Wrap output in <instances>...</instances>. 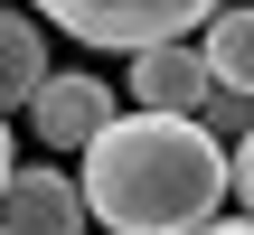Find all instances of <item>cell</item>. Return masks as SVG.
Listing matches in <instances>:
<instances>
[{
  "label": "cell",
  "instance_id": "11",
  "mask_svg": "<svg viewBox=\"0 0 254 235\" xmlns=\"http://www.w3.org/2000/svg\"><path fill=\"white\" fill-rule=\"evenodd\" d=\"M9 170H19V160H9V122H0V188H9Z\"/></svg>",
  "mask_w": 254,
  "mask_h": 235
},
{
  "label": "cell",
  "instance_id": "7",
  "mask_svg": "<svg viewBox=\"0 0 254 235\" xmlns=\"http://www.w3.org/2000/svg\"><path fill=\"white\" fill-rule=\"evenodd\" d=\"M38 85H47V28L28 9H0V113L28 104Z\"/></svg>",
  "mask_w": 254,
  "mask_h": 235
},
{
  "label": "cell",
  "instance_id": "2",
  "mask_svg": "<svg viewBox=\"0 0 254 235\" xmlns=\"http://www.w3.org/2000/svg\"><path fill=\"white\" fill-rule=\"evenodd\" d=\"M47 28H66L75 47H160V38H189V28H207L226 0H28Z\"/></svg>",
  "mask_w": 254,
  "mask_h": 235
},
{
  "label": "cell",
  "instance_id": "5",
  "mask_svg": "<svg viewBox=\"0 0 254 235\" xmlns=\"http://www.w3.org/2000/svg\"><path fill=\"white\" fill-rule=\"evenodd\" d=\"M217 85H207V57L189 38H160V47H132V104L141 113H198Z\"/></svg>",
  "mask_w": 254,
  "mask_h": 235
},
{
  "label": "cell",
  "instance_id": "12",
  "mask_svg": "<svg viewBox=\"0 0 254 235\" xmlns=\"http://www.w3.org/2000/svg\"><path fill=\"white\" fill-rule=\"evenodd\" d=\"M0 235H9V226H0Z\"/></svg>",
  "mask_w": 254,
  "mask_h": 235
},
{
  "label": "cell",
  "instance_id": "6",
  "mask_svg": "<svg viewBox=\"0 0 254 235\" xmlns=\"http://www.w3.org/2000/svg\"><path fill=\"white\" fill-rule=\"evenodd\" d=\"M198 57H207V85H226V94H245L254 104V9H217L207 28H198Z\"/></svg>",
  "mask_w": 254,
  "mask_h": 235
},
{
  "label": "cell",
  "instance_id": "3",
  "mask_svg": "<svg viewBox=\"0 0 254 235\" xmlns=\"http://www.w3.org/2000/svg\"><path fill=\"white\" fill-rule=\"evenodd\" d=\"M104 122H113V85L94 66H47V85L28 94V132L47 151H85Z\"/></svg>",
  "mask_w": 254,
  "mask_h": 235
},
{
  "label": "cell",
  "instance_id": "10",
  "mask_svg": "<svg viewBox=\"0 0 254 235\" xmlns=\"http://www.w3.org/2000/svg\"><path fill=\"white\" fill-rule=\"evenodd\" d=\"M198 235H254V217H207Z\"/></svg>",
  "mask_w": 254,
  "mask_h": 235
},
{
  "label": "cell",
  "instance_id": "8",
  "mask_svg": "<svg viewBox=\"0 0 254 235\" xmlns=\"http://www.w3.org/2000/svg\"><path fill=\"white\" fill-rule=\"evenodd\" d=\"M198 122H207L217 141H245V132H254V104H245V94H226V85H217V94L198 104Z\"/></svg>",
  "mask_w": 254,
  "mask_h": 235
},
{
  "label": "cell",
  "instance_id": "4",
  "mask_svg": "<svg viewBox=\"0 0 254 235\" xmlns=\"http://www.w3.org/2000/svg\"><path fill=\"white\" fill-rule=\"evenodd\" d=\"M0 226L9 235H85V188L66 179V170H9V188H0Z\"/></svg>",
  "mask_w": 254,
  "mask_h": 235
},
{
  "label": "cell",
  "instance_id": "9",
  "mask_svg": "<svg viewBox=\"0 0 254 235\" xmlns=\"http://www.w3.org/2000/svg\"><path fill=\"white\" fill-rule=\"evenodd\" d=\"M226 198H245V217H254V132L226 151Z\"/></svg>",
  "mask_w": 254,
  "mask_h": 235
},
{
  "label": "cell",
  "instance_id": "1",
  "mask_svg": "<svg viewBox=\"0 0 254 235\" xmlns=\"http://www.w3.org/2000/svg\"><path fill=\"white\" fill-rule=\"evenodd\" d=\"M75 188L113 235H198L226 207V141L198 113H113L85 141Z\"/></svg>",
  "mask_w": 254,
  "mask_h": 235
}]
</instances>
